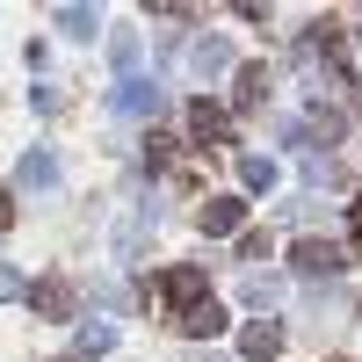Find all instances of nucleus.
Returning a JSON list of instances; mask_svg holds the SVG:
<instances>
[{
    "mask_svg": "<svg viewBox=\"0 0 362 362\" xmlns=\"http://www.w3.org/2000/svg\"><path fill=\"white\" fill-rule=\"evenodd\" d=\"M290 261L305 268V276H341V268H348L334 239H297V247H290Z\"/></svg>",
    "mask_w": 362,
    "mask_h": 362,
    "instance_id": "nucleus-1",
    "label": "nucleus"
},
{
    "mask_svg": "<svg viewBox=\"0 0 362 362\" xmlns=\"http://www.w3.org/2000/svg\"><path fill=\"white\" fill-rule=\"evenodd\" d=\"M29 305H37L44 319H73L80 297H73V283H66V276H44V283H29Z\"/></svg>",
    "mask_w": 362,
    "mask_h": 362,
    "instance_id": "nucleus-2",
    "label": "nucleus"
},
{
    "mask_svg": "<svg viewBox=\"0 0 362 362\" xmlns=\"http://www.w3.org/2000/svg\"><path fill=\"white\" fill-rule=\"evenodd\" d=\"M189 131H196L203 145H225V138H232V116H225L218 102H189Z\"/></svg>",
    "mask_w": 362,
    "mask_h": 362,
    "instance_id": "nucleus-3",
    "label": "nucleus"
},
{
    "mask_svg": "<svg viewBox=\"0 0 362 362\" xmlns=\"http://www.w3.org/2000/svg\"><path fill=\"white\" fill-rule=\"evenodd\" d=\"M174 326H181V334H218L225 312L210 305V297H196V305H181V312H174Z\"/></svg>",
    "mask_w": 362,
    "mask_h": 362,
    "instance_id": "nucleus-4",
    "label": "nucleus"
},
{
    "mask_svg": "<svg viewBox=\"0 0 362 362\" xmlns=\"http://www.w3.org/2000/svg\"><path fill=\"white\" fill-rule=\"evenodd\" d=\"M239 218H247V203H239V196L203 203V232H239Z\"/></svg>",
    "mask_w": 362,
    "mask_h": 362,
    "instance_id": "nucleus-5",
    "label": "nucleus"
},
{
    "mask_svg": "<svg viewBox=\"0 0 362 362\" xmlns=\"http://www.w3.org/2000/svg\"><path fill=\"white\" fill-rule=\"evenodd\" d=\"M239 348H247L254 362H268V355L283 348V326H268V319H261V326H247V334H239Z\"/></svg>",
    "mask_w": 362,
    "mask_h": 362,
    "instance_id": "nucleus-6",
    "label": "nucleus"
},
{
    "mask_svg": "<svg viewBox=\"0 0 362 362\" xmlns=\"http://www.w3.org/2000/svg\"><path fill=\"white\" fill-rule=\"evenodd\" d=\"M51 181H58V160L44 153V145H37V153H22V189H51Z\"/></svg>",
    "mask_w": 362,
    "mask_h": 362,
    "instance_id": "nucleus-7",
    "label": "nucleus"
},
{
    "mask_svg": "<svg viewBox=\"0 0 362 362\" xmlns=\"http://www.w3.org/2000/svg\"><path fill=\"white\" fill-rule=\"evenodd\" d=\"M268 102V66H239V109Z\"/></svg>",
    "mask_w": 362,
    "mask_h": 362,
    "instance_id": "nucleus-8",
    "label": "nucleus"
},
{
    "mask_svg": "<svg viewBox=\"0 0 362 362\" xmlns=\"http://www.w3.org/2000/svg\"><path fill=\"white\" fill-rule=\"evenodd\" d=\"M58 22H66V37H95V15L87 8H58Z\"/></svg>",
    "mask_w": 362,
    "mask_h": 362,
    "instance_id": "nucleus-9",
    "label": "nucleus"
},
{
    "mask_svg": "<svg viewBox=\"0 0 362 362\" xmlns=\"http://www.w3.org/2000/svg\"><path fill=\"white\" fill-rule=\"evenodd\" d=\"M109 341H116L109 326H87V334H80V355H109Z\"/></svg>",
    "mask_w": 362,
    "mask_h": 362,
    "instance_id": "nucleus-10",
    "label": "nucleus"
},
{
    "mask_svg": "<svg viewBox=\"0 0 362 362\" xmlns=\"http://www.w3.org/2000/svg\"><path fill=\"white\" fill-rule=\"evenodd\" d=\"M239 174H247V189H268V181H276V167H268V160H239Z\"/></svg>",
    "mask_w": 362,
    "mask_h": 362,
    "instance_id": "nucleus-11",
    "label": "nucleus"
},
{
    "mask_svg": "<svg viewBox=\"0 0 362 362\" xmlns=\"http://www.w3.org/2000/svg\"><path fill=\"white\" fill-rule=\"evenodd\" d=\"M8 225H15V196L0 189V232H8Z\"/></svg>",
    "mask_w": 362,
    "mask_h": 362,
    "instance_id": "nucleus-12",
    "label": "nucleus"
},
{
    "mask_svg": "<svg viewBox=\"0 0 362 362\" xmlns=\"http://www.w3.org/2000/svg\"><path fill=\"white\" fill-rule=\"evenodd\" d=\"M22 290V276H15V268H0V297H15Z\"/></svg>",
    "mask_w": 362,
    "mask_h": 362,
    "instance_id": "nucleus-13",
    "label": "nucleus"
},
{
    "mask_svg": "<svg viewBox=\"0 0 362 362\" xmlns=\"http://www.w3.org/2000/svg\"><path fill=\"white\" fill-rule=\"evenodd\" d=\"M355 247H362V196H355Z\"/></svg>",
    "mask_w": 362,
    "mask_h": 362,
    "instance_id": "nucleus-14",
    "label": "nucleus"
},
{
    "mask_svg": "<svg viewBox=\"0 0 362 362\" xmlns=\"http://www.w3.org/2000/svg\"><path fill=\"white\" fill-rule=\"evenodd\" d=\"M334 362H348V355H334Z\"/></svg>",
    "mask_w": 362,
    "mask_h": 362,
    "instance_id": "nucleus-15",
    "label": "nucleus"
}]
</instances>
